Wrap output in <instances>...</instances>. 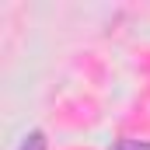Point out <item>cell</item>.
<instances>
[{"instance_id":"1","label":"cell","mask_w":150,"mask_h":150,"mask_svg":"<svg viewBox=\"0 0 150 150\" xmlns=\"http://www.w3.org/2000/svg\"><path fill=\"white\" fill-rule=\"evenodd\" d=\"M18 150H49V143H45V133L42 129H32L21 143H18Z\"/></svg>"},{"instance_id":"2","label":"cell","mask_w":150,"mask_h":150,"mask_svg":"<svg viewBox=\"0 0 150 150\" xmlns=\"http://www.w3.org/2000/svg\"><path fill=\"white\" fill-rule=\"evenodd\" d=\"M115 150H150V140H119Z\"/></svg>"}]
</instances>
